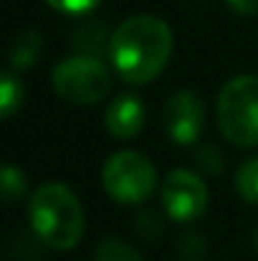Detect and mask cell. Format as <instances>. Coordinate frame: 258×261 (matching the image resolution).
<instances>
[{
	"label": "cell",
	"instance_id": "4fadbf2b",
	"mask_svg": "<svg viewBox=\"0 0 258 261\" xmlns=\"http://www.w3.org/2000/svg\"><path fill=\"white\" fill-rule=\"evenodd\" d=\"M94 261H145V259L129 244H124L119 239H106V241H101L96 246Z\"/></svg>",
	"mask_w": 258,
	"mask_h": 261
},
{
	"label": "cell",
	"instance_id": "ba28073f",
	"mask_svg": "<svg viewBox=\"0 0 258 261\" xmlns=\"http://www.w3.org/2000/svg\"><path fill=\"white\" fill-rule=\"evenodd\" d=\"M104 124L111 137L132 140L145 127V104L134 94H119L104 112Z\"/></svg>",
	"mask_w": 258,
	"mask_h": 261
},
{
	"label": "cell",
	"instance_id": "6da1fadb",
	"mask_svg": "<svg viewBox=\"0 0 258 261\" xmlns=\"http://www.w3.org/2000/svg\"><path fill=\"white\" fill-rule=\"evenodd\" d=\"M172 56V31L157 15H132L111 31L109 61L127 84L155 82Z\"/></svg>",
	"mask_w": 258,
	"mask_h": 261
},
{
	"label": "cell",
	"instance_id": "52a82bcc",
	"mask_svg": "<svg viewBox=\"0 0 258 261\" xmlns=\"http://www.w3.org/2000/svg\"><path fill=\"white\" fill-rule=\"evenodd\" d=\"M162 127L175 145H180V147L197 145V140L205 129V104H203V99L190 89L175 91L165 104Z\"/></svg>",
	"mask_w": 258,
	"mask_h": 261
},
{
	"label": "cell",
	"instance_id": "5bb4252c",
	"mask_svg": "<svg viewBox=\"0 0 258 261\" xmlns=\"http://www.w3.org/2000/svg\"><path fill=\"white\" fill-rule=\"evenodd\" d=\"M0 190H3L5 203H15L25 193V175L20 173L15 165L8 163L3 168V175H0Z\"/></svg>",
	"mask_w": 258,
	"mask_h": 261
},
{
	"label": "cell",
	"instance_id": "7c38bea8",
	"mask_svg": "<svg viewBox=\"0 0 258 261\" xmlns=\"http://www.w3.org/2000/svg\"><path fill=\"white\" fill-rule=\"evenodd\" d=\"M233 185H236V193L251 203V205H258V155L246 160L238 170H236V177H233Z\"/></svg>",
	"mask_w": 258,
	"mask_h": 261
},
{
	"label": "cell",
	"instance_id": "d6986e66",
	"mask_svg": "<svg viewBox=\"0 0 258 261\" xmlns=\"http://www.w3.org/2000/svg\"><path fill=\"white\" fill-rule=\"evenodd\" d=\"M256 249H258V231H256Z\"/></svg>",
	"mask_w": 258,
	"mask_h": 261
},
{
	"label": "cell",
	"instance_id": "ac0fdd59",
	"mask_svg": "<svg viewBox=\"0 0 258 261\" xmlns=\"http://www.w3.org/2000/svg\"><path fill=\"white\" fill-rule=\"evenodd\" d=\"M225 3L238 15H258V0H225Z\"/></svg>",
	"mask_w": 258,
	"mask_h": 261
},
{
	"label": "cell",
	"instance_id": "5b68a950",
	"mask_svg": "<svg viewBox=\"0 0 258 261\" xmlns=\"http://www.w3.org/2000/svg\"><path fill=\"white\" fill-rule=\"evenodd\" d=\"M53 91L71 104H96L111 89V71L104 59L74 54L51 71Z\"/></svg>",
	"mask_w": 258,
	"mask_h": 261
},
{
	"label": "cell",
	"instance_id": "e0dca14e",
	"mask_svg": "<svg viewBox=\"0 0 258 261\" xmlns=\"http://www.w3.org/2000/svg\"><path fill=\"white\" fill-rule=\"evenodd\" d=\"M53 10L59 13H69V15H81V13H89L94 10L101 0H46Z\"/></svg>",
	"mask_w": 258,
	"mask_h": 261
},
{
	"label": "cell",
	"instance_id": "2e32d148",
	"mask_svg": "<svg viewBox=\"0 0 258 261\" xmlns=\"http://www.w3.org/2000/svg\"><path fill=\"white\" fill-rule=\"evenodd\" d=\"M195 160L200 163L203 170H208V173H213V175H218L225 168V158H223L213 145H203V147L195 152Z\"/></svg>",
	"mask_w": 258,
	"mask_h": 261
},
{
	"label": "cell",
	"instance_id": "7a4b0ae2",
	"mask_svg": "<svg viewBox=\"0 0 258 261\" xmlns=\"http://www.w3.org/2000/svg\"><path fill=\"white\" fill-rule=\"evenodd\" d=\"M28 218L36 239L56 251H71L84 236V208L64 182H43L31 193Z\"/></svg>",
	"mask_w": 258,
	"mask_h": 261
},
{
	"label": "cell",
	"instance_id": "9a60e30c",
	"mask_svg": "<svg viewBox=\"0 0 258 261\" xmlns=\"http://www.w3.org/2000/svg\"><path fill=\"white\" fill-rule=\"evenodd\" d=\"M205 251H208L205 239L200 233H195V231L182 233V239L177 241V254H180L182 261H203L205 259Z\"/></svg>",
	"mask_w": 258,
	"mask_h": 261
},
{
	"label": "cell",
	"instance_id": "8992f818",
	"mask_svg": "<svg viewBox=\"0 0 258 261\" xmlns=\"http://www.w3.org/2000/svg\"><path fill=\"white\" fill-rule=\"evenodd\" d=\"M162 208L175 223H192L208 208V188L192 170H172L162 180Z\"/></svg>",
	"mask_w": 258,
	"mask_h": 261
},
{
	"label": "cell",
	"instance_id": "8fae6325",
	"mask_svg": "<svg viewBox=\"0 0 258 261\" xmlns=\"http://www.w3.org/2000/svg\"><path fill=\"white\" fill-rule=\"evenodd\" d=\"M23 104V84L15 76V71H3L0 76V117L8 119L13 117Z\"/></svg>",
	"mask_w": 258,
	"mask_h": 261
},
{
	"label": "cell",
	"instance_id": "30bf717a",
	"mask_svg": "<svg viewBox=\"0 0 258 261\" xmlns=\"http://www.w3.org/2000/svg\"><path fill=\"white\" fill-rule=\"evenodd\" d=\"M43 48V38L36 31H23L15 36L10 46V71H25L36 64L38 54Z\"/></svg>",
	"mask_w": 258,
	"mask_h": 261
},
{
	"label": "cell",
	"instance_id": "9c48e42d",
	"mask_svg": "<svg viewBox=\"0 0 258 261\" xmlns=\"http://www.w3.org/2000/svg\"><path fill=\"white\" fill-rule=\"evenodd\" d=\"M71 43H74V51L81 54V56L104 59V56L109 54L111 36L106 33V25H104L101 20H89V23H81V25L74 31Z\"/></svg>",
	"mask_w": 258,
	"mask_h": 261
},
{
	"label": "cell",
	"instance_id": "3957f363",
	"mask_svg": "<svg viewBox=\"0 0 258 261\" xmlns=\"http://www.w3.org/2000/svg\"><path fill=\"white\" fill-rule=\"evenodd\" d=\"M218 127L231 145L258 147V76L241 74L220 89Z\"/></svg>",
	"mask_w": 258,
	"mask_h": 261
},
{
	"label": "cell",
	"instance_id": "277c9868",
	"mask_svg": "<svg viewBox=\"0 0 258 261\" xmlns=\"http://www.w3.org/2000/svg\"><path fill=\"white\" fill-rule=\"evenodd\" d=\"M101 185L111 200L122 205H139L155 193L157 170L147 155L134 150H122L104 163Z\"/></svg>",
	"mask_w": 258,
	"mask_h": 261
}]
</instances>
